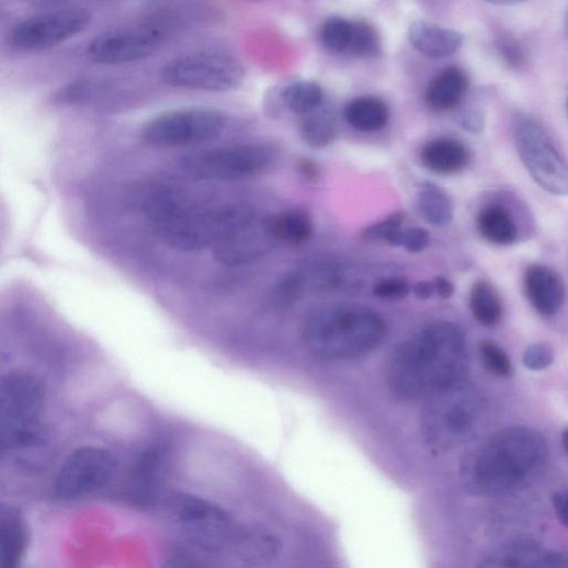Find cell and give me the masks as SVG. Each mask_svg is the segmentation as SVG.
<instances>
[{
	"instance_id": "obj_43",
	"label": "cell",
	"mask_w": 568,
	"mask_h": 568,
	"mask_svg": "<svg viewBox=\"0 0 568 568\" xmlns=\"http://www.w3.org/2000/svg\"><path fill=\"white\" fill-rule=\"evenodd\" d=\"M432 284L434 292L443 299H448L454 294L453 284L443 276L436 277Z\"/></svg>"
},
{
	"instance_id": "obj_1",
	"label": "cell",
	"mask_w": 568,
	"mask_h": 568,
	"mask_svg": "<svg viewBox=\"0 0 568 568\" xmlns=\"http://www.w3.org/2000/svg\"><path fill=\"white\" fill-rule=\"evenodd\" d=\"M468 367L465 332L454 323L435 322L396 348L388 364V384L401 400H425L463 382Z\"/></svg>"
},
{
	"instance_id": "obj_31",
	"label": "cell",
	"mask_w": 568,
	"mask_h": 568,
	"mask_svg": "<svg viewBox=\"0 0 568 568\" xmlns=\"http://www.w3.org/2000/svg\"><path fill=\"white\" fill-rule=\"evenodd\" d=\"M469 304L473 316L484 326L491 328L501 321L502 302L489 282L479 281L475 284Z\"/></svg>"
},
{
	"instance_id": "obj_5",
	"label": "cell",
	"mask_w": 568,
	"mask_h": 568,
	"mask_svg": "<svg viewBox=\"0 0 568 568\" xmlns=\"http://www.w3.org/2000/svg\"><path fill=\"white\" fill-rule=\"evenodd\" d=\"M255 216L254 208L248 204L228 203L206 208H184L155 228L168 247L183 252H197L213 249Z\"/></svg>"
},
{
	"instance_id": "obj_41",
	"label": "cell",
	"mask_w": 568,
	"mask_h": 568,
	"mask_svg": "<svg viewBox=\"0 0 568 568\" xmlns=\"http://www.w3.org/2000/svg\"><path fill=\"white\" fill-rule=\"evenodd\" d=\"M553 507L555 513L561 523V525H567V493L566 491H558L553 496Z\"/></svg>"
},
{
	"instance_id": "obj_36",
	"label": "cell",
	"mask_w": 568,
	"mask_h": 568,
	"mask_svg": "<svg viewBox=\"0 0 568 568\" xmlns=\"http://www.w3.org/2000/svg\"><path fill=\"white\" fill-rule=\"evenodd\" d=\"M430 243L429 232L419 227L400 230L390 241V246L404 247L410 252H421L428 248Z\"/></svg>"
},
{
	"instance_id": "obj_40",
	"label": "cell",
	"mask_w": 568,
	"mask_h": 568,
	"mask_svg": "<svg viewBox=\"0 0 568 568\" xmlns=\"http://www.w3.org/2000/svg\"><path fill=\"white\" fill-rule=\"evenodd\" d=\"M499 49L504 60L512 67L519 68L523 66L526 60V55L516 38L511 36H503L499 41Z\"/></svg>"
},
{
	"instance_id": "obj_7",
	"label": "cell",
	"mask_w": 568,
	"mask_h": 568,
	"mask_svg": "<svg viewBox=\"0 0 568 568\" xmlns=\"http://www.w3.org/2000/svg\"><path fill=\"white\" fill-rule=\"evenodd\" d=\"M164 512L189 541L218 550L231 543L236 531L232 514L220 505L189 493H173L164 500Z\"/></svg>"
},
{
	"instance_id": "obj_33",
	"label": "cell",
	"mask_w": 568,
	"mask_h": 568,
	"mask_svg": "<svg viewBox=\"0 0 568 568\" xmlns=\"http://www.w3.org/2000/svg\"><path fill=\"white\" fill-rule=\"evenodd\" d=\"M353 32V23L341 18L331 16L321 27V42L323 46L334 54L348 52Z\"/></svg>"
},
{
	"instance_id": "obj_21",
	"label": "cell",
	"mask_w": 568,
	"mask_h": 568,
	"mask_svg": "<svg viewBox=\"0 0 568 568\" xmlns=\"http://www.w3.org/2000/svg\"><path fill=\"white\" fill-rule=\"evenodd\" d=\"M409 39L417 50L432 58L451 56L464 43V36L459 32L423 21L411 24Z\"/></svg>"
},
{
	"instance_id": "obj_27",
	"label": "cell",
	"mask_w": 568,
	"mask_h": 568,
	"mask_svg": "<svg viewBox=\"0 0 568 568\" xmlns=\"http://www.w3.org/2000/svg\"><path fill=\"white\" fill-rule=\"evenodd\" d=\"M418 208L422 218L434 227H445L454 218L453 203L441 186L424 182L418 195Z\"/></svg>"
},
{
	"instance_id": "obj_2",
	"label": "cell",
	"mask_w": 568,
	"mask_h": 568,
	"mask_svg": "<svg viewBox=\"0 0 568 568\" xmlns=\"http://www.w3.org/2000/svg\"><path fill=\"white\" fill-rule=\"evenodd\" d=\"M548 445L536 430L513 427L497 433L479 451L470 467L468 486L481 497H503L527 487L541 476Z\"/></svg>"
},
{
	"instance_id": "obj_18",
	"label": "cell",
	"mask_w": 568,
	"mask_h": 568,
	"mask_svg": "<svg viewBox=\"0 0 568 568\" xmlns=\"http://www.w3.org/2000/svg\"><path fill=\"white\" fill-rule=\"evenodd\" d=\"M525 292L535 310L546 317L555 315L564 302L559 275L546 265H531L525 273Z\"/></svg>"
},
{
	"instance_id": "obj_15",
	"label": "cell",
	"mask_w": 568,
	"mask_h": 568,
	"mask_svg": "<svg viewBox=\"0 0 568 568\" xmlns=\"http://www.w3.org/2000/svg\"><path fill=\"white\" fill-rule=\"evenodd\" d=\"M277 245L270 216H255L217 243L213 254L220 263L238 266L258 260Z\"/></svg>"
},
{
	"instance_id": "obj_22",
	"label": "cell",
	"mask_w": 568,
	"mask_h": 568,
	"mask_svg": "<svg viewBox=\"0 0 568 568\" xmlns=\"http://www.w3.org/2000/svg\"><path fill=\"white\" fill-rule=\"evenodd\" d=\"M421 159L433 173L453 175L466 168L469 162V152L458 140L438 138L423 147Z\"/></svg>"
},
{
	"instance_id": "obj_45",
	"label": "cell",
	"mask_w": 568,
	"mask_h": 568,
	"mask_svg": "<svg viewBox=\"0 0 568 568\" xmlns=\"http://www.w3.org/2000/svg\"><path fill=\"white\" fill-rule=\"evenodd\" d=\"M166 568H195L186 565L185 563L174 561L169 564Z\"/></svg>"
},
{
	"instance_id": "obj_16",
	"label": "cell",
	"mask_w": 568,
	"mask_h": 568,
	"mask_svg": "<svg viewBox=\"0 0 568 568\" xmlns=\"http://www.w3.org/2000/svg\"><path fill=\"white\" fill-rule=\"evenodd\" d=\"M564 553L550 552L526 539L505 544L488 555L477 568H567Z\"/></svg>"
},
{
	"instance_id": "obj_24",
	"label": "cell",
	"mask_w": 568,
	"mask_h": 568,
	"mask_svg": "<svg viewBox=\"0 0 568 568\" xmlns=\"http://www.w3.org/2000/svg\"><path fill=\"white\" fill-rule=\"evenodd\" d=\"M273 235L279 245L302 246L314 235V224L304 209H291L270 216Z\"/></svg>"
},
{
	"instance_id": "obj_30",
	"label": "cell",
	"mask_w": 568,
	"mask_h": 568,
	"mask_svg": "<svg viewBox=\"0 0 568 568\" xmlns=\"http://www.w3.org/2000/svg\"><path fill=\"white\" fill-rule=\"evenodd\" d=\"M299 132L307 145L316 149L327 148L338 136V124L334 114L321 107L319 111L304 116Z\"/></svg>"
},
{
	"instance_id": "obj_29",
	"label": "cell",
	"mask_w": 568,
	"mask_h": 568,
	"mask_svg": "<svg viewBox=\"0 0 568 568\" xmlns=\"http://www.w3.org/2000/svg\"><path fill=\"white\" fill-rule=\"evenodd\" d=\"M138 206L155 227L167 223L184 209L177 194L162 185L145 192Z\"/></svg>"
},
{
	"instance_id": "obj_42",
	"label": "cell",
	"mask_w": 568,
	"mask_h": 568,
	"mask_svg": "<svg viewBox=\"0 0 568 568\" xmlns=\"http://www.w3.org/2000/svg\"><path fill=\"white\" fill-rule=\"evenodd\" d=\"M299 171L308 181H316L319 178V167L311 159H302L298 164Z\"/></svg>"
},
{
	"instance_id": "obj_37",
	"label": "cell",
	"mask_w": 568,
	"mask_h": 568,
	"mask_svg": "<svg viewBox=\"0 0 568 568\" xmlns=\"http://www.w3.org/2000/svg\"><path fill=\"white\" fill-rule=\"evenodd\" d=\"M377 298L398 300L410 294V287L406 280L400 277H386L377 281L372 289Z\"/></svg>"
},
{
	"instance_id": "obj_12",
	"label": "cell",
	"mask_w": 568,
	"mask_h": 568,
	"mask_svg": "<svg viewBox=\"0 0 568 568\" xmlns=\"http://www.w3.org/2000/svg\"><path fill=\"white\" fill-rule=\"evenodd\" d=\"M117 469L115 456L107 450L84 446L66 459L56 481V493L64 500L76 499L105 488Z\"/></svg>"
},
{
	"instance_id": "obj_17",
	"label": "cell",
	"mask_w": 568,
	"mask_h": 568,
	"mask_svg": "<svg viewBox=\"0 0 568 568\" xmlns=\"http://www.w3.org/2000/svg\"><path fill=\"white\" fill-rule=\"evenodd\" d=\"M237 557L250 565H264L275 559L281 549L280 538L259 524L236 527L230 543Z\"/></svg>"
},
{
	"instance_id": "obj_23",
	"label": "cell",
	"mask_w": 568,
	"mask_h": 568,
	"mask_svg": "<svg viewBox=\"0 0 568 568\" xmlns=\"http://www.w3.org/2000/svg\"><path fill=\"white\" fill-rule=\"evenodd\" d=\"M343 116L353 129L362 133H375L388 126L390 111L383 100L364 96L351 101L345 106Z\"/></svg>"
},
{
	"instance_id": "obj_9",
	"label": "cell",
	"mask_w": 568,
	"mask_h": 568,
	"mask_svg": "<svg viewBox=\"0 0 568 568\" xmlns=\"http://www.w3.org/2000/svg\"><path fill=\"white\" fill-rule=\"evenodd\" d=\"M246 69L234 56L223 53H197L170 60L161 69V79L174 88L226 92L237 89Z\"/></svg>"
},
{
	"instance_id": "obj_19",
	"label": "cell",
	"mask_w": 568,
	"mask_h": 568,
	"mask_svg": "<svg viewBox=\"0 0 568 568\" xmlns=\"http://www.w3.org/2000/svg\"><path fill=\"white\" fill-rule=\"evenodd\" d=\"M27 543V525L21 511L0 504V568H19Z\"/></svg>"
},
{
	"instance_id": "obj_32",
	"label": "cell",
	"mask_w": 568,
	"mask_h": 568,
	"mask_svg": "<svg viewBox=\"0 0 568 568\" xmlns=\"http://www.w3.org/2000/svg\"><path fill=\"white\" fill-rule=\"evenodd\" d=\"M353 23V32L348 53L362 59H372L383 54L380 34L367 22Z\"/></svg>"
},
{
	"instance_id": "obj_25",
	"label": "cell",
	"mask_w": 568,
	"mask_h": 568,
	"mask_svg": "<svg viewBox=\"0 0 568 568\" xmlns=\"http://www.w3.org/2000/svg\"><path fill=\"white\" fill-rule=\"evenodd\" d=\"M161 458L156 452H146L138 461L133 479L132 495L138 504L146 507L158 497L160 485Z\"/></svg>"
},
{
	"instance_id": "obj_6",
	"label": "cell",
	"mask_w": 568,
	"mask_h": 568,
	"mask_svg": "<svg viewBox=\"0 0 568 568\" xmlns=\"http://www.w3.org/2000/svg\"><path fill=\"white\" fill-rule=\"evenodd\" d=\"M44 409V390L37 378L13 373L0 382V456L36 440Z\"/></svg>"
},
{
	"instance_id": "obj_38",
	"label": "cell",
	"mask_w": 568,
	"mask_h": 568,
	"mask_svg": "<svg viewBox=\"0 0 568 568\" xmlns=\"http://www.w3.org/2000/svg\"><path fill=\"white\" fill-rule=\"evenodd\" d=\"M554 361L553 348L547 343H535L529 347L523 355L524 365L532 371L548 367Z\"/></svg>"
},
{
	"instance_id": "obj_28",
	"label": "cell",
	"mask_w": 568,
	"mask_h": 568,
	"mask_svg": "<svg viewBox=\"0 0 568 568\" xmlns=\"http://www.w3.org/2000/svg\"><path fill=\"white\" fill-rule=\"evenodd\" d=\"M281 96L284 106L303 117L319 111L325 102L322 87L311 80H300L288 84L283 89Z\"/></svg>"
},
{
	"instance_id": "obj_26",
	"label": "cell",
	"mask_w": 568,
	"mask_h": 568,
	"mask_svg": "<svg viewBox=\"0 0 568 568\" xmlns=\"http://www.w3.org/2000/svg\"><path fill=\"white\" fill-rule=\"evenodd\" d=\"M480 235L491 243L512 245L518 238V227L511 213L502 206H488L477 218Z\"/></svg>"
},
{
	"instance_id": "obj_8",
	"label": "cell",
	"mask_w": 568,
	"mask_h": 568,
	"mask_svg": "<svg viewBox=\"0 0 568 568\" xmlns=\"http://www.w3.org/2000/svg\"><path fill=\"white\" fill-rule=\"evenodd\" d=\"M273 157L265 145L246 144L188 154L180 158V168L197 180L238 181L263 173Z\"/></svg>"
},
{
	"instance_id": "obj_14",
	"label": "cell",
	"mask_w": 568,
	"mask_h": 568,
	"mask_svg": "<svg viewBox=\"0 0 568 568\" xmlns=\"http://www.w3.org/2000/svg\"><path fill=\"white\" fill-rule=\"evenodd\" d=\"M90 16L80 10L59 11L27 20L12 33V44L24 52H41L58 46L81 33Z\"/></svg>"
},
{
	"instance_id": "obj_39",
	"label": "cell",
	"mask_w": 568,
	"mask_h": 568,
	"mask_svg": "<svg viewBox=\"0 0 568 568\" xmlns=\"http://www.w3.org/2000/svg\"><path fill=\"white\" fill-rule=\"evenodd\" d=\"M454 121L457 126L469 134H480L485 130V116L475 109H465L456 113Z\"/></svg>"
},
{
	"instance_id": "obj_11",
	"label": "cell",
	"mask_w": 568,
	"mask_h": 568,
	"mask_svg": "<svg viewBox=\"0 0 568 568\" xmlns=\"http://www.w3.org/2000/svg\"><path fill=\"white\" fill-rule=\"evenodd\" d=\"M226 118L207 109L180 110L148 122L141 136L155 148H184L207 144L219 138L226 129Z\"/></svg>"
},
{
	"instance_id": "obj_10",
	"label": "cell",
	"mask_w": 568,
	"mask_h": 568,
	"mask_svg": "<svg viewBox=\"0 0 568 568\" xmlns=\"http://www.w3.org/2000/svg\"><path fill=\"white\" fill-rule=\"evenodd\" d=\"M513 133L519 156L532 179L555 196H566V163L541 124L525 114L513 118Z\"/></svg>"
},
{
	"instance_id": "obj_35",
	"label": "cell",
	"mask_w": 568,
	"mask_h": 568,
	"mask_svg": "<svg viewBox=\"0 0 568 568\" xmlns=\"http://www.w3.org/2000/svg\"><path fill=\"white\" fill-rule=\"evenodd\" d=\"M405 215L397 213L384 221L377 223L363 230L362 237L366 241L390 243L394 237L402 230Z\"/></svg>"
},
{
	"instance_id": "obj_3",
	"label": "cell",
	"mask_w": 568,
	"mask_h": 568,
	"mask_svg": "<svg viewBox=\"0 0 568 568\" xmlns=\"http://www.w3.org/2000/svg\"><path fill=\"white\" fill-rule=\"evenodd\" d=\"M388 328L374 310L353 303H333L313 310L303 326L308 350L326 360H351L380 345Z\"/></svg>"
},
{
	"instance_id": "obj_44",
	"label": "cell",
	"mask_w": 568,
	"mask_h": 568,
	"mask_svg": "<svg viewBox=\"0 0 568 568\" xmlns=\"http://www.w3.org/2000/svg\"><path fill=\"white\" fill-rule=\"evenodd\" d=\"M414 292L418 298L429 299L434 293L433 284L429 282H420Z\"/></svg>"
},
{
	"instance_id": "obj_34",
	"label": "cell",
	"mask_w": 568,
	"mask_h": 568,
	"mask_svg": "<svg viewBox=\"0 0 568 568\" xmlns=\"http://www.w3.org/2000/svg\"><path fill=\"white\" fill-rule=\"evenodd\" d=\"M480 354L486 367L493 374L503 377L512 374L513 366L510 356L495 342L484 341L480 345Z\"/></svg>"
},
{
	"instance_id": "obj_20",
	"label": "cell",
	"mask_w": 568,
	"mask_h": 568,
	"mask_svg": "<svg viewBox=\"0 0 568 568\" xmlns=\"http://www.w3.org/2000/svg\"><path fill=\"white\" fill-rule=\"evenodd\" d=\"M468 86L469 79L463 69L447 67L428 84L424 94L425 104L436 113L452 111L465 99Z\"/></svg>"
},
{
	"instance_id": "obj_4",
	"label": "cell",
	"mask_w": 568,
	"mask_h": 568,
	"mask_svg": "<svg viewBox=\"0 0 568 568\" xmlns=\"http://www.w3.org/2000/svg\"><path fill=\"white\" fill-rule=\"evenodd\" d=\"M421 432L434 451L446 452L475 439L486 424L488 407L481 391L463 382L424 400Z\"/></svg>"
},
{
	"instance_id": "obj_13",
	"label": "cell",
	"mask_w": 568,
	"mask_h": 568,
	"mask_svg": "<svg viewBox=\"0 0 568 568\" xmlns=\"http://www.w3.org/2000/svg\"><path fill=\"white\" fill-rule=\"evenodd\" d=\"M162 44L163 33L159 27L141 24L94 38L87 48V57L99 65L134 63L154 55Z\"/></svg>"
}]
</instances>
